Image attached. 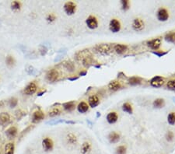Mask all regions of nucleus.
Masks as SVG:
<instances>
[{
  "label": "nucleus",
  "mask_w": 175,
  "mask_h": 154,
  "mask_svg": "<svg viewBox=\"0 0 175 154\" xmlns=\"http://www.w3.org/2000/svg\"><path fill=\"white\" fill-rule=\"evenodd\" d=\"M113 49H114V47L110 44H100L95 47L96 52L101 54H110Z\"/></svg>",
  "instance_id": "1"
},
{
  "label": "nucleus",
  "mask_w": 175,
  "mask_h": 154,
  "mask_svg": "<svg viewBox=\"0 0 175 154\" xmlns=\"http://www.w3.org/2000/svg\"><path fill=\"white\" fill-rule=\"evenodd\" d=\"M58 77H59V72L58 70L55 69L49 70L46 74V79L50 82H54L57 81Z\"/></svg>",
  "instance_id": "2"
},
{
  "label": "nucleus",
  "mask_w": 175,
  "mask_h": 154,
  "mask_svg": "<svg viewBox=\"0 0 175 154\" xmlns=\"http://www.w3.org/2000/svg\"><path fill=\"white\" fill-rule=\"evenodd\" d=\"M64 10H65L67 15H72L76 10V5L73 2H65V5H64Z\"/></svg>",
  "instance_id": "3"
},
{
  "label": "nucleus",
  "mask_w": 175,
  "mask_h": 154,
  "mask_svg": "<svg viewBox=\"0 0 175 154\" xmlns=\"http://www.w3.org/2000/svg\"><path fill=\"white\" fill-rule=\"evenodd\" d=\"M42 146H43L44 150L45 152H49V151H52L53 150L54 143H53L52 139L46 137L45 139H44L43 141H42Z\"/></svg>",
  "instance_id": "4"
},
{
  "label": "nucleus",
  "mask_w": 175,
  "mask_h": 154,
  "mask_svg": "<svg viewBox=\"0 0 175 154\" xmlns=\"http://www.w3.org/2000/svg\"><path fill=\"white\" fill-rule=\"evenodd\" d=\"M165 80L162 76H156L150 80V85L153 87H160L164 84Z\"/></svg>",
  "instance_id": "5"
},
{
  "label": "nucleus",
  "mask_w": 175,
  "mask_h": 154,
  "mask_svg": "<svg viewBox=\"0 0 175 154\" xmlns=\"http://www.w3.org/2000/svg\"><path fill=\"white\" fill-rule=\"evenodd\" d=\"M156 16H157V19L160 20V21L164 22L168 20L169 13L168 11L166 10L165 8H160V9H159V10L157 11Z\"/></svg>",
  "instance_id": "6"
},
{
  "label": "nucleus",
  "mask_w": 175,
  "mask_h": 154,
  "mask_svg": "<svg viewBox=\"0 0 175 154\" xmlns=\"http://www.w3.org/2000/svg\"><path fill=\"white\" fill-rule=\"evenodd\" d=\"M86 24L89 28L91 30H94V29L97 28V27H98V20L95 16H90L86 20Z\"/></svg>",
  "instance_id": "7"
},
{
  "label": "nucleus",
  "mask_w": 175,
  "mask_h": 154,
  "mask_svg": "<svg viewBox=\"0 0 175 154\" xmlns=\"http://www.w3.org/2000/svg\"><path fill=\"white\" fill-rule=\"evenodd\" d=\"M145 27V24L142 19L140 18H136L132 22V28L136 31H140L143 30Z\"/></svg>",
  "instance_id": "8"
},
{
  "label": "nucleus",
  "mask_w": 175,
  "mask_h": 154,
  "mask_svg": "<svg viewBox=\"0 0 175 154\" xmlns=\"http://www.w3.org/2000/svg\"><path fill=\"white\" fill-rule=\"evenodd\" d=\"M109 28H110V31L113 33L119 32L121 30V24H120L119 20H116V19H112L109 24Z\"/></svg>",
  "instance_id": "9"
},
{
  "label": "nucleus",
  "mask_w": 175,
  "mask_h": 154,
  "mask_svg": "<svg viewBox=\"0 0 175 154\" xmlns=\"http://www.w3.org/2000/svg\"><path fill=\"white\" fill-rule=\"evenodd\" d=\"M147 45L153 50H157L161 45V39L160 38H154L147 42Z\"/></svg>",
  "instance_id": "10"
},
{
  "label": "nucleus",
  "mask_w": 175,
  "mask_h": 154,
  "mask_svg": "<svg viewBox=\"0 0 175 154\" xmlns=\"http://www.w3.org/2000/svg\"><path fill=\"white\" fill-rule=\"evenodd\" d=\"M37 85L35 84L34 82H30L26 87H25V89H24V93L27 95H32L34 93H36L37 91Z\"/></svg>",
  "instance_id": "11"
},
{
  "label": "nucleus",
  "mask_w": 175,
  "mask_h": 154,
  "mask_svg": "<svg viewBox=\"0 0 175 154\" xmlns=\"http://www.w3.org/2000/svg\"><path fill=\"white\" fill-rule=\"evenodd\" d=\"M44 118V114L42 111L39 110L34 112L32 115V122L33 123H37V122H41Z\"/></svg>",
  "instance_id": "12"
},
{
  "label": "nucleus",
  "mask_w": 175,
  "mask_h": 154,
  "mask_svg": "<svg viewBox=\"0 0 175 154\" xmlns=\"http://www.w3.org/2000/svg\"><path fill=\"white\" fill-rule=\"evenodd\" d=\"M92 55L90 53V52L89 50H82L79 52L78 53H76V59H77L78 61H82L83 59H86L87 57L90 56Z\"/></svg>",
  "instance_id": "13"
},
{
  "label": "nucleus",
  "mask_w": 175,
  "mask_h": 154,
  "mask_svg": "<svg viewBox=\"0 0 175 154\" xmlns=\"http://www.w3.org/2000/svg\"><path fill=\"white\" fill-rule=\"evenodd\" d=\"M88 103L90 107L94 108V107H96L97 106H98V104H100L99 97L96 95L90 96L88 99Z\"/></svg>",
  "instance_id": "14"
},
{
  "label": "nucleus",
  "mask_w": 175,
  "mask_h": 154,
  "mask_svg": "<svg viewBox=\"0 0 175 154\" xmlns=\"http://www.w3.org/2000/svg\"><path fill=\"white\" fill-rule=\"evenodd\" d=\"M128 47L125 44H117L114 46V50L116 52L117 54H122L127 51Z\"/></svg>",
  "instance_id": "15"
},
{
  "label": "nucleus",
  "mask_w": 175,
  "mask_h": 154,
  "mask_svg": "<svg viewBox=\"0 0 175 154\" xmlns=\"http://www.w3.org/2000/svg\"><path fill=\"white\" fill-rule=\"evenodd\" d=\"M118 119V115L116 112L112 111L107 115V121L109 124H115Z\"/></svg>",
  "instance_id": "16"
},
{
  "label": "nucleus",
  "mask_w": 175,
  "mask_h": 154,
  "mask_svg": "<svg viewBox=\"0 0 175 154\" xmlns=\"http://www.w3.org/2000/svg\"><path fill=\"white\" fill-rule=\"evenodd\" d=\"M121 84L120 82L117 80H113L108 84V89L111 90V91H117L119 89H121Z\"/></svg>",
  "instance_id": "17"
},
{
  "label": "nucleus",
  "mask_w": 175,
  "mask_h": 154,
  "mask_svg": "<svg viewBox=\"0 0 175 154\" xmlns=\"http://www.w3.org/2000/svg\"><path fill=\"white\" fill-rule=\"evenodd\" d=\"M108 139L110 143H117L120 140V135L116 132H112L108 135Z\"/></svg>",
  "instance_id": "18"
},
{
  "label": "nucleus",
  "mask_w": 175,
  "mask_h": 154,
  "mask_svg": "<svg viewBox=\"0 0 175 154\" xmlns=\"http://www.w3.org/2000/svg\"><path fill=\"white\" fill-rule=\"evenodd\" d=\"M77 110L80 113H82V114L86 113V112L89 110V105L87 104V103L84 102V101H82V102H80V104H78Z\"/></svg>",
  "instance_id": "19"
},
{
  "label": "nucleus",
  "mask_w": 175,
  "mask_h": 154,
  "mask_svg": "<svg viewBox=\"0 0 175 154\" xmlns=\"http://www.w3.org/2000/svg\"><path fill=\"white\" fill-rule=\"evenodd\" d=\"M6 135L9 139H13L17 135V128L15 126H12L6 130Z\"/></svg>",
  "instance_id": "20"
},
{
  "label": "nucleus",
  "mask_w": 175,
  "mask_h": 154,
  "mask_svg": "<svg viewBox=\"0 0 175 154\" xmlns=\"http://www.w3.org/2000/svg\"><path fill=\"white\" fill-rule=\"evenodd\" d=\"M10 121V116L6 112H2L0 114V123L2 125L8 124Z\"/></svg>",
  "instance_id": "21"
},
{
  "label": "nucleus",
  "mask_w": 175,
  "mask_h": 154,
  "mask_svg": "<svg viewBox=\"0 0 175 154\" xmlns=\"http://www.w3.org/2000/svg\"><path fill=\"white\" fill-rule=\"evenodd\" d=\"M91 144L89 142H85L81 146V153L82 154H88L91 151Z\"/></svg>",
  "instance_id": "22"
},
{
  "label": "nucleus",
  "mask_w": 175,
  "mask_h": 154,
  "mask_svg": "<svg viewBox=\"0 0 175 154\" xmlns=\"http://www.w3.org/2000/svg\"><path fill=\"white\" fill-rule=\"evenodd\" d=\"M15 145L13 143H9L5 146V154H14Z\"/></svg>",
  "instance_id": "23"
},
{
  "label": "nucleus",
  "mask_w": 175,
  "mask_h": 154,
  "mask_svg": "<svg viewBox=\"0 0 175 154\" xmlns=\"http://www.w3.org/2000/svg\"><path fill=\"white\" fill-rule=\"evenodd\" d=\"M63 108L65 109V111H72L74 110L75 107H76V102L75 101H69V102H66L65 104H62Z\"/></svg>",
  "instance_id": "24"
},
{
  "label": "nucleus",
  "mask_w": 175,
  "mask_h": 154,
  "mask_svg": "<svg viewBox=\"0 0 175 154\" xmlns=\"http://www.w3.org/2000/svg\"><path fill=\"white\" fill-rule=\"evenodd\" d=\"M165 105V101L162 98H157L153 101V107L156 108H162Z\"/></svg>",
  "instance_id": "25"
},
{
  "label": "nucleus",
  "mask_w": 175,
  "mask_h": 154,
  "mask_svg": "<svg viewBox=\"0 0 175 154\" xmlns=\"http://www.w3.org/2000/svg\"><path fill=\"white\" fill-rule=\"evenodd\" d=\"M66 139H67V142L69 144L71 145H75V144L77 143V138L73 133H69V134L67 135L66 136Z\"/></svg>",
  "instance_id": "26"
},
{
  "label": "nucleus",
  "mask_w": 175,
  "mask_h": 154,
  "mask_svg": "<svg viewBox=\"0 0 175 154\" xmlns=\"http://www.w3.org/2000/svg\"><path fill=\"white\" fill-rule=\"evenodd\" d=\"M142 80L139 77H137V76H132L131 78H129L128 80V83L132 86H136V85L140 84Z\"/></svg>",
  "instance_id": "27"
},
{
  "label": "nucleus",
  "mask_w": 175,
  "mask_h": 154,
  "mask_svg": "<svg viewBox=\"0 0 175 154\" xmlns=\"http://www.w3.org/2000/svg\"><path fill=\"white\" fill-rule=\"evenodd\" d=\"M122 110L128 114H132V111H133L132 106L129 103H125V104L122 105Z\"/></svg>",
  "instance_id": "28"
},
{
  "label": "nucleus",
  "mask_w": 175,
  "mask_h": 154,
  "mask_svg": "<svg viewBox=\"0 0 175 154\" xmlns=\"http://www.w3.org/2000/svg\"><path fill=\"white\" fill-rule=\"evenodd\" d=\"M82 62V65H84L85 67H89V66H90V65H92V63H93V58H92V55L87 57V58L83 59Z\"/></svg>",
  "instance_id": "29"
},
{
  "label": "nucleus",
  "mask_w": 175,
  "mask_h": 154,
  "mask_svg": "<svg viewBox=\"0 0 175 154\" xmlns=\"http://www.w3.org/2000/svg\"><path fill=\"white\" fill-rule=\"evenodd\" d=\"M126 152H127V148H126V145H119L118 147L116 148V150H115V153L116 154H126Z\"/></svg>",
  "instance_id": "30"
},
{
  "label": "nucleus",
  "mask_w": 175,
  "mask_h": 154,
  "mask_svg": "<svg viewBox=\"0 0 175 154\" xmlns=\"http://www.w3.org/2000/svg\"><path fill=\"white\" fill-rule=\"evenodd\" d=\"M167 122L170 125H175V112H171L167 116Z\"/></svg>",
  "instance_id": "31"
},
{
  "label": "nucleus",
  "mask_w": 175,
  "mask_h": 154,
  "mask_svg": "<svg viewBox=\"0 0 175 154\" xmlns=\"http://www.w3.org/2000/svg\"><path fill=\"white\" fill-rule=\"evenodd\" d=\"M165 40L169 42H174L175 41V33L171 32L166 34L165 36Z\"/></svg>",
  "instance_id": "32"
},
{
  "label": "nucleus",
  "mask_w": 175,
  "mask_h": 154,
  "mask_svg": "<svg viewBox=\"0 0 175 154\" xmlns=\"http://www.w3.org/2000/svg\"><path fill=\"white\" fill-rule=\"evenodd\" d=\"M64 66L68 71L69 72H72L74 69H75V66H74V64L71 62H64Z\"/></svg>",
  "instance_id": "33"
},
{
  "label": "nucleus",
  "mask_w": 175,
  "mask_h": 154,
  "mask_svg": "<svg viewBox=\"0 0 175 154\" xmlns=\"http://www.w3.org/2000/svg\"><path fill=\"white\" fill-rule=\"evenodd\" d=\"M6 65L8 66L11 67V66H13L14 64H15V59H14V58L13 56L8 55L6 57Z\"/></svg>",
  "instance_id": "34"
},
{
  "label": "nucleus",
  "mask_w": 175,
  "mask_h": 154,
  "mask_svg": "<svg viewBox=\"0 0 175 154\" xmlns=\"http://www.w3.org/2000/svg\"><path fill=\"white\" fill-rule=\"evenodd\" d=\"M20 7H21V4L20 2H18V1H14L11 3V8L13 10H19L20 9Z\"/></svg>",
  "instance_id": "35"
},
{
  "label": "nucleus",
  "mask_w": 175,
  "mask_h": 154,
  "mask_svg": "<svg viewBox=\"0 0 175 154\" xmlns=\"http://www.w3.org/2000/svg\"><path fill=\"white\" fill-rule=\"evenodd\" d=\"M166 87L171 90L175 91V80H171L167 82L166 84Z\"/></svg>",
  "instance_id": "36"
},
{
  "label": "nucleus",
  "mask_w": 175,
  "mask_h": 154,
  "mask_svg": "<svg viewBox=\"0 0 175 154\" xmlns=\"http://www.w3.org/2000/svg\"><path fill=\"white\" fill-rule=\"evenodd\" d=\"M165 137H166V141L172 142L174 140V133L172 131H168V132L166 133V136Z\"/></svg>",
  "instance_id": "37"
},
{
  "label": "nucleus",
  "mask_w": 175,
  "mask_h": 154,
  "mask_svg": "<svg viewBox=\"0 0 175 154\" xmlns=\"http://www.w3.org/2000/svg\"><path fill=\"white\" fill-rule=\"evenodd\" d=\"M17 104H18V100L15 97L11 98L10 100H9V105L11 108H13V107H15L17 106Z\"/></svg>",
  "instance_id": "38"
},
{
  "label": "nucleus",
  "mask_w": 175,
  "mask_h": 154,
  "mask_svg": "<svg viewBox=\"0 0 175 154\" xmlns=\"http://www.w3.org/2000/svg\"><path fill=\"white\" fill-rule=\"evenodd\" d=\"M61 111L58 108H55L53 109L51 112H49V116L50 117H55V116H58V115H60Z\"/></svg>",
  "instance_id": "39"
},
{
  "label": "nucleus",
  "mask_w": 175,
  "mask_h": 154,
  "mask_svg": "<svg viewBox=\"0 0 175 154\" xmlns=\"http://www.w3.org/2000/svg\"><path fill=\"white\" fill-rule=\"evenodd\" d=\"M46 20H47L48 22H49V23H52V22H54L55 20H56V16H55V15L54 13H49V14L47 16Z\"/></svg>",
  "instance_id": "40"
},
{
  "label": "nucleus",
  "mask_w": 175,
  "mask_h": 154,
  "mask_svg": "<svg viewBox=\"0 0 175 154\" xmlns=\"http://www.w3.org/2000/svg\"><path fill=\"white\" fill-rule=\"evenodd\" d=\"M121 6H122V9L123 10H127L129 9V2L128 0H122L121 1Z\"/></svg>",
  "instance_id": "41"
},
{
  "label": "nucleus",
  "mask_w": 175,
  "mask_h": 154,
  "mask_svg": "<svg viewBox=\"0 0 175 154\" xmlns=\"http://www.w3.org/2000/svg\"><path fill=\"white\" fill-rule=\"evenodd\" d=\"M34 128V126L33 125H30L29 126V127H27V128H26V129H24V131H23V132H22L21 133V134H20V136H23V135H24V134H26V133H27L29 132V131H30L31 130V129H32V128Z\"/></svg>",
  "instance_id": "42"
},
{
  "label": "nucleus",
  "mask_w": 175,
  "mask_h": 154,
  "mask_svg": "<svg viewBox=\"0 0 175 154\" xmlns=\"http://www.w3.org/2000/svg\"><path fill=\"white\" fill-rule=\"evenodd\" d=\"M153 54H156L158 57H162L163 55H164L166 54V52H153Z\"/></svg>",
  "instance_id": "43"
},
{
  "label": "nucleus",
  "mask_w": 175,
  "mask_h": 154,
  "mask_svg": "<svg viewBox=\"0 0 175 154\" xmlns=\"http://www.w3.org/2000/svg\"><path fill=\"white\" fill-rule=\"evenodd\" d=\"M4 105H5L4 100H0V108H1V107H3Z\"/></svg>",
  "instance_id": "44"
},
{
  "label": "nucleus",
  "mask_w": 175,
  "mask_h": 154,
  "mask_svg": "<svg viewBox=\"0 0 175 154\" xmlns=\"http://www.w3.org/2000/svg\"><path fill=\"white\" fill-rule=\"evenodd\" d=\"M78 77H72V78H69V80H77Z\"/></svg>",
  "instance_id": "45"
},
{
  "label": "nucleus",
  "mask_w": 175,
  "mask_h": 154,
  "mask_svg": "<svg viewBox=\"0 0 175 154\" xmlns=\"http://www.w3.org/2000/svg\"><path fill=\"white\" fill-rule=\"evenodd\" d=\"M87 74V72H80V75L81 76H85Z\"/></svg>",
  "instance_id": "46"
},
{
  "label": "nucleus",
  "mask_w": 175,
  "mask_h": 154,
  "mask_svg": "<svg viewBox=\"0 0 175 154\" xmlns=\"http://www.w3.org/2000/svg\"><path fill=\"white\" fill-rule=\"evenodd\" d=\"M174 100H175V98H174ZM174 101H175V100H174Z\"/></svg>",
  "instance_id": "47"
}]
</instances>
